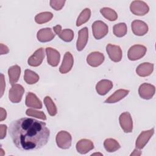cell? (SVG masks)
Masks as SVG:
<instances>
[{"instance_id":"1","label":"cell","mask_w":156,"mask_h":156,"mask_svg":"<svg viewBox=\"0 0 156 156\" xmlns=\"http://www.w3.org/2000/svg\"><path fill=\"white\" fill-rule=\"evenodd\" d=\"M9 130L13 144L21 151L41 149L48 143L50 136L45 122L30 118L13 121Z\"/></svg>"},{"instance_id":"2","label":"cell","mask_w":156,"mask_h":156,"mask_svg":"<svg viewBox=\"0 0 156 156\" xmlns=\"http://www.w3.org/2000/svg\"><path fill=\"white\" fill-rule=\"evenodd\" d=\"M55 140L57 146L61 149H67L71 146L72 137L71 134L66 131L58 132L56 135Z\"/></svg>"},{"instance_id":"3","label":"cell","mask_w":156,"mask_h":156,"mask_svg":"<svg viewBox=\"0 0 156 156\" xmlns=\"http://www.w3.org/2000/svg\"><path fill=\"white\" fill-rule=\"evenodd\" d=\"M92 32L94 37L97 40H100L107 34L108 27L102 21H96L92 24Z\"/></svg>"},{"instance_id":"4","label":"cell","mask_w":156,"mask_h":156,"mask_svg":"<svg viewBox=\"0 0 156 156\" xmlns=\"http://www.w3.org/2000/svg\"><path fill=\"white\" fill-rule=\"evenodd\" d=\"M130 10L135 15L143 16L148 13L149 7L144 1H133L130 5Z\"/></svg>"},{"instance_id":"5","label":"cell","mask_w":156,"mask_h":156,"mask_svg":"<svg viewBox=\"0 0 156 156\" xmlns=\"http://www.w3.org/2000/svg\"><path fill=\"white\" fill-rule=\"evenodd\" d=\"M146 48L141 44H135L130 48L127 52V57L130 60L135 61L142 58L146 54Z\"/></svg>"},{"instance_id":"6","label":"cell","mask_w":156,"mask_h":156,"mask_svg":"<svg viewBox=\"0 0 156 156\" xmlns=\"http://www.w3.org/2000/svg\"><path fill=\"white\" fill-rule=\"evenodd\" d=\"M24 88L20 84H15L9 91V99L13 103H18L21 101Z\"/></svg>"},{"instance_id":"7","label":"cell","mask_w":156,"mask_h":156,"mask_svg":"<svg viewBox=\"0 0 156 156\" xmlns=\"http://www.w3.org/2000/svg\"><path fill=\"white\" fill-rule=\"evenodd\" d=\"M119 121L121 129L126 133H130L133 130V121L129 112L121 113L119 117Z\"/></svg>"},{"instance_id":"8","label":"cell","mask_w":156,"mask_h":156,"mask_svg":"<svg viewBox=\"0 0 156 156\" xmlns=\"http://www.w3.org/2000/svg\"><path fill=\"white\" fill-rule=\"evenodd\" d=\"M106 51L113 62H118L122 59V52L119 46L112 44H108L106 46Z\"/></svg>"},{"instance_id":"9","label":"cell","mask_w":156,"mask_h":156,"mask_svg":"<svg viewBox=\"0 0 156 156\" xmlns=\"http://www.w3.org/2000/svg\"><path fill=\"white\" fill-rule=\"evenodd\" d=\"M154 133V128H152L148 130L143 131L138 136L136 143H135V146L136 148L138 149H143L146 144L149 141V139L152 137V136Z\"/></svg>"},{"instance_id":"10","label":"cell","mask_w":156,"mask_h":156,"mask_svg":"<svg viewBox=\"0 0 156 156\" xmlns=\"http://www.w3.org/2000/svg\"><path fill=\"white\" fill-rule=\"evenodd\" d=\"M155 88L154 85L144 83L141 84L138 88V93L140 96L144 99H151L155 94Z\"/></svg>"},{"instance_id":"11","label":"cell","mask_w":156,"mask_h":156,"mask_svg":"<svg viewBox=\"0 0 156 156\" xmlns=\"http://www.w3.org/2000/svg\"><path fill=\"white\" fill-rule=\"evenodd\" d=\"M44 58V51L43 48H40L35 51L34 54L28 58L27 63L31 66H38L40 65Z\"/></svg>"},{"instance_id":"12","label":"cell","mask_w":156,"mask_h":156,"mask_svg":"<svg viewBox=\"0 0 156 156\" xmlns=\"http://www.w3.org/2000/svg\"><path fill=\"white\" fill-rule=\"evenodd\" d=\"M131 27L133 33L137 36L144 35L148 32L147 24L141 20H136L133 21Z\"/></svg>"},{"instance_id":"13","label":"cell","mask_w":156,"mask_h":156,"mask_svg":"<svg viewBox=\"0 0 156 156\" xmlns=\"http://www.w3.org/2000/svg\"><path fill=\"white\" fill-rule=\"evenodd\" d=\"M104 55L99 52H91L87 57V63L92 67H98L101 65L104 61Z\"/></svg>"},{"instance_id":"14","label":"cell","mask_w":156,"mask_h":156,"mask_svg":"<svg viewBox=\"0 0 156 156\" xmlns=\"http://www.w3.org/2000/svg\"><path fill=\"white\" fill-rule=\"evenodd\" d=\"M47 61L49 65L52 66H57L58 65L60 58V54L56 49L48 47L46 48Z\"/></svg>"},{"instance_id":"15","label":"cell","mask_w":156,"mask_h":156,"mask_svg":"<svg viewBox=\"0 0 156 156\" xmlns=\"http://www.w3.org/2000/svg\"><path fill=\"white\" fill-rule=\"evenodd\" d=\"M74 64V58L69 52H66L63 57L62 63L59 68V71L62 74L68 73L72 68Z\"/></svg>"},{"instance_id":"16","label":"cell","mask_w":156,"mask_h":156,"mask_svg":"<svg viewBox=\"0 0 156 156\" xmlns=\"http://www.w3.org/2000/svg\"><path fill=\"white\" fill-rule=\"evenodd\" d=\"M88 39V29L85 27L79 31L78 39L76 43V48L79 51H82L85 47Z\"/></svg>"},{"instance_id":"17","label":"cell","mask_w":156,"mask_h":156,"mask_svg":"<svg viewBox=\"0 0 156 156\" xmlns=\"http://www.w3.org/2000/svg\"><path fill=\"white\" fill-rule=\"evenodd\" d=\"M55 34L51 28L46 27L41 29L37 32V37L39 41L44 43L51 41L55 37Z\"/></svg>"},{"instance_id":"18","label":"cell","mask_w":156,"mask_h":156,"mask_svg":"<svg viewBox=\"0 0 156 156\" xmlns=\"http://www.w3.org/2000/svg\"><path fill=\"white\" fill-rule=\"evenodd\" d=\"M76 147L79 153L85 154L94 148V144L90 140L82 139L77 143Z\"/></svg>"},{"instance_id":"19","label":"cell","mask_w":156,"mask_h":156,"mask_svg":"<svg viewBox=\"0 0 156 156\" xmlns=\"http://www.w3.org/2000/svg\"><path fill=\"white\" fill-rule=\"evenodd\" d=\"M113 87L112 81L107 79H103L99 81L96 85V90L97 93L102 96L106 94Z\"/></svg>"},{"instance_id":"20","label":"cell","mask_w":156,"mask_h":156,"mask_svg":"<svg viewBox=\"0 0 156 156\" xmlns=\"http://www.w3.org/2000/svg\"><path fill=\"white\" fill-rule=\"evenodd\" d=\"M25 104L28 107L40 109L42 108V103L37 96L33 93L29 92L26 97Z\"/></svg>"},{"instance_id":"21","label":"cell","mask_w":156,"mask_h":156,"mask_svg":"<svg viewBox=\"0 0 156 156\" xmlns=\"http://www.w3.org/2000/svg\"><path fill=\"white\" fill-rule=\"evenodd\" d=\"M154 69V65L151 63L144 62L138 66L136 69V74L141 77H146L151 75Z\"/></svg>"},{"instance_id":"22","label":"cell","mask_w":156,"mask_h":156,"mask_svg":"<svg viewBox=\"0 0 156 156\" xmlns=\"http://www.w3.org/2000/svg\"><path fill=\"white\" fill-rule=\"evenodd\" d=\"M129 93V91L127 90L124 89H119L116 90L113 94H112L111 96H110L105 101V103H115L122 99H123L124 97H126Z\"/></svg>"},{"instance_id":"23","label":"cell","mask_w":156,"mask_h":156,"mask_svg":"<svg viewBox=\"0 0 156 156\" xmlns=\"http://www.w3.org/2000/svg\"><path fill=\"white\" fill-rule=\"evenodd\" d=\"M21 74V68L17 65H13L10 66L8 69V74L9 77V82L12 85H13L16 83L20 78Z\"/></svg>"},{"instance_id":"24","label":"cell","mask_w":156,"mask_h":156,"mask_svg":"<svg viewBox=\"0 0 156 156\" xmlns=\"http://www.w3.org/2000/svg\"><path fill=\"white\" fill-rule=\"evenodd\" d=\"M104 146L105 149L108 152H113L120 148L119 143L113 138H107L104 142Z\"/></svg>"},{"instance_id":"25","label":"cell","mask_w":156,"mask_h":156,"mask_svg":"<svg viewBox=\"0 0 156 156\" xmlns=\"http://www.w3.org/2000/svg\"><path fill=\"white\" fill-rule=\"evenodd\" d=\"M39 76L34 71L30 69H26L24 71V80L27 84H34L39 80Z\"/></svg>"},{"instance_id":"26","label":"cell","mask_w":156,"mask_h":156,"mask_svg":"<svg viewBox=\"0 0 156 156\" xmlns=\"http://www.w3.org/2000/svg\"><path fill=\"white\" fill-rule=\"evenodd\" d=\"M44 104L47 108L48 112L50 116H54L57 113V109L56 105H55L54 102L52 101V99L47 96L44 99Z\"/></svg>"},{"instance_id":"27","label":"cell","mask_w":156,"mask_h":156,"mask_svg":"<svg viewBox=\"0 0 156 156\" xmlns=\"http://www.w3.org/2000/svg\"><path fill=\"white\" fill-rule=\"evenodd\" d=\"M127 31V26L124 23H120L114 25L113 27V34L117 37H122L126 34Z\"/></svg>"},{"instance_id":"28","label":"cell","mask_w":156,"mask_h":156,"mask_svg":"<svg viewBox=\"0 0 156 156\" xmlns=\"http://www.w3.org/2000/svg\"><path fill=\"white\" fill-rule=\"evenodd\" d=\"M101 13L108 20L113 21L118 18L117 13L112 9L109 7H103L100 10Z\"/></svg>"},{"instance_id":"29","label":"cell","mask_w":156,"mask_h":156,"mask_svg":"<svg viewBox=\"0 0 156 156\" xmlns=\"http://www.w3.org/2000/svg\"><path fill=\"white\" fill-rule=\"evenodd\" d=\"M91 16V10L88 8H86L82 11L77 18L76 21V26H80L82 24L87 23Z\"/></svg>"},{"instance_id":"30","label":"cell","mask_w":156,"mask_h":156,"mask_svg":"<svg viewBox=\"0 0 156 156\" xmlns=\"http://www.w3.org/2000/svg\"><path fill=\"white\" fill-rule=\"evenodd\" d=\"M53 17V14L49 12H44L37 14L35 17V21L38 24H43L49 21Z\"/></svg>"},{"instance_id":"31","label":"cell","mask_w":156,"mask_h":156,"mask_svg":"<svg viewBox=\"0 0 156 156\" xmlns=\"http://www.w3.org/2000/svg\"><path fill=\"white\" fill-rule=\"evenodd\" d=\"M63 41L66 42H70L74 37V32L70 29H65L61 30L57 34Z\"/></svg>"},{"instance_id":"32","label":"cell","mask_w":156,"mask_h":156,"mask_svg":"<svg viewBox=\"0 0 156 156\" xmlns=\"http://www.w3.org/2000/svg\"><path fill=\"white\" fill-rule=\"evenodd\" d=\"M26 114L29 116H32L35 117L43 120L46 119V115L41 111H38L37 110L33 109V108H28L26 112Z\"/></svg>"},{"instance_id":"33","label":"cell","mask_w":156,"mask_h":156,"mask_svg":"<svg viewBox=\"0 0 156 156\" xmlns=\"http://www.w3.org/2000/svg\"><path fill=\"white\" fill-rule=\"evenodd\" d=\"M51 7L55 10H60L64 6L65 1L63 0H51L50 1Z\"/></svg>"},{"instance_id":"34","label":"cell","mask_w":156,"mask_h":156,"mask_svg":"<svg viewBox=\"0 0 156 156\" xmlns=\"http://www.w3.org/2000/svg\"><path fill=\"white\" fill-rule=\"evenodd\" d=\"M7 127L5 124H1L0 125V139H4L6 136Z\"/></svg>"},{"instance_id":"35","label":"cell","mask_w":156,"mask_h":156,"mask_svg":"<svg viewBox=\"0 0 156 156\" xmlns=\"http://www.w3.org/2000/svg\"><path fill=\"white\" fill-rule=\"evenodd\" d=\"M1 98L4 92L5 91V79L4 76L3 74H1Z\"/></svg>"},{"instance_id":"36","label":"cell","mask_w":156,"mask_h":156,"mask_svg":"<svg viewBox=\"0 0 156 156\" xmlns=\"http://www.w3.org/2000/svg\"><path fill=\"white\" fill-rule=\"evenodd\" d=\"M9 49L8 47L2 43H1L0 44V54H1V55L7 54V53H9Z\"/></svg>"},{"instance_id":"37","label":"cell","mask_w":156,"mask_h":156,"mask_svg":"<svg viewBox=\"0 0 156 156\" xmlns=\"http://www.w3.org/2000/svg\"><path fill=\"white\" fill-rule=\"evenodd\" d=\"M7 117V112L6 110L2 107L0 108V121H2L5 119Z\"/></svg>"},{"instance_id":"38","label":"cell","mask_w":156,"mask_h":156,"mask_svg":"<svg viewBox=\"0 0 156 156\" xmlns=\"http://www.w3.org/2000/svg\"><path fill=\"white\" fill-rule=\"evenodd\" d=\"M141 155V151H140V150H138V149L136 148L135 149L133 150V152L130 154V155H135V156H139Z\"/></svg>"},{"instance_id":"39","label":"cell","mask_w":156,"mask_h":156,"mask_svg":"<svg viewBox=\"0 0 156 156\" xmlns=\"http://www.w3.org/2000/svg\"><path fill=\"white\" fill-rule=\"evenodd\" d=\"M0 151H1V154H0L1 156H3V155H4V151H3V149H2V148H1Z\"/></svg>"},{"instance_id":"40","label":"cell","mask_w":156,"mask_h":156,"mask_svg":"<svg viewBox=\"0 0 156 156\" xmlns=\"http://www.w3.org/2000/svg\"><path fill=\"white\" fill-rule=\"evenodd\" d=\"M102 155V154L101 153H99V152H96V153H94V154H92L91 155Z\"/></svg>"}]
</instances>
